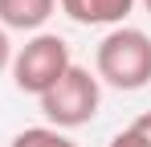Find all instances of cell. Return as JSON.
<instances>
[{
  "label": "cell",
  "instance_id": "9c48e42d",
  "mask_svg": "<svg viewBox=\"0 0 151 147\" xmlns=\"http://www.w3.org/2000/svg\"><path fill=\"white\" fill-rule=\"evenodd\" d=\"M12 66V41H8V33L0 29V74Z\"/></svg>",
  "mask_w": 151,
  "mask_h": 147
},
{
  "label": "cell",
  "instance_id": "5b68a950",
  "mask_svg": "<svg viewBox=\"0 0 151 147\" xmlns=\"http://www.w3.org/2000/svg\"><path fill=\"white\" fill-rule=\"evenodd\" d=\"M57 12V0H0V29L17 33H41L45 21Z\"/></svg>",
  "mask_w": 151,
  "mask_h": 147
},
{
  "label": "cell",
  "instance_id": "7a4b0ae2",
  "mask_svg": "<svg viewBox=\"0 0 151 147\" xmlns=\"http://www.w3.org/2000/svg\"><path fill=\"white\" fill-rule=\"evenodd\" d=\"M41 102V115H45V127H57V131H78L98 115L102 106V82L86 66H70L53 82L45 94L37 98Z\"/></svg>",
  "mask_w": 151,
  "mask_h": 147
},
{
  "label": "cell",
  "instance_id": "6da1fadb",
  "mask_svg": "<svg viewBox=\"0 0 151 147\" xmlns=\"http://www.w3.org/2000/svg\"><path fill=\"white\" fill-rule=\"evenodd\" d=\"M94 78L114 90H143L151 82V37L131 24L110 29L94 49Z\"/></svg>",
  "mask_w": 151,
  "mask_h": 147
},
{
  "label": "cell",
  "instance_id": "52a82bcc",
  "mask_svg": "<svg viewBox=\"0 0 151 147\" xmlns=\"http://www.w3.org/2000/svg\"><path fill=\"white\" fill-rule=\"evenodd\" d=\"M106 147H151V143H147V139H139V135L127 127V131H119V135H114V139H110Z\"/></svg>",
  "mask_w": 151,
  "mask_h": 147
},
{
  "label": "cell",
  "instance_id": "8992f818",
  "mask_svg": "<svg viewBox=\"0 0 151 147\" xmlns=\"http://www.w3.org/2000/svg\"><path fill=\"white\" fill-rule=\"evenodd\" d=\"M12 147H78V143L57 127H25L12 135Z\"/></svg>",
  "mask_w": 151,
  "mask_h": 147
},
{
  "label": "cell",
  "instance_id": "ba28073f",
  "mask_svg": "<svg viewBox=\"0 0 151 147\" xmlns=\"http://www.w3.org/2000/svg\"><path fill=\"white\" fill-rule=\"evenodd\" d=\"M131 131H135V135H139V139H147V143H151V110H143V115H139V119L131 122Z\"/></svg>",
  "mask_w": 151,
  "mask_h": 147
},
{
  "label": "cell",
  "instance_id": "277c9868",
  "mask_svg": "<svg viewBox=\"0 0 151 147\" xmlns=\"http://www.w3.org/2000/svg\"><path fill=\"white\" fill-rule=\"evenodd\" d=\"M135 4L139 0H57V8L74 24H106V29H119Z\"/></svg>",
  "mask_w": 151,
  "mask_h": 147
},
{
  "label": "cell",
  "instance_id": "30bf717a",
  "mask_svg": "<svg viewBox=\"0 0 151 147\" xmlns=\"http://www.w3.org/2000/svg\"><path fill=\"white\" fill-rule=\"evenodd\" d=\"M143 8H147V12H151V0H143Z\"/></svg>",
  "mask_w": 151,
  "mask_h": 147
},
{
  "label": "cell",
  "instance_id": "3957f363",
  "mask_svg": "<svg viewBox=\"0 0 151 147\" xmlns=\"http://www.w3.org/2000/svg\"><path fill=\"white\" fill-rule=\"evenodd\" d=\"M70 66H74V57H70L65 37H57V33H33L21 49H12V66L8 70H12V86L21 94L41 98Z\"/></svg>",
  "mask_w": 151,
  "mask_h": 147
}]
</instances>
